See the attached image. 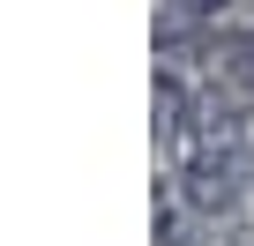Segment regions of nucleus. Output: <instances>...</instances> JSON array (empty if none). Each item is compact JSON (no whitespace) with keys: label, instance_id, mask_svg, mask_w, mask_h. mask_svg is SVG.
Returning a JSON list of instances; mask_svg holds the SVG:
<instances>
[{"label":"nucleus","instance_id":"1","mask_svg":"<svg viewBox=\"0 0 254 246\" xmlns=\"http://www.w3.org/2000/svg\"><path fill=\"white\" fill-rule=\"evenodd\" d=\"M172 8H224V0H172Z\"/></svg>","mask_w":254,"mask_h":246}]
</instances>
